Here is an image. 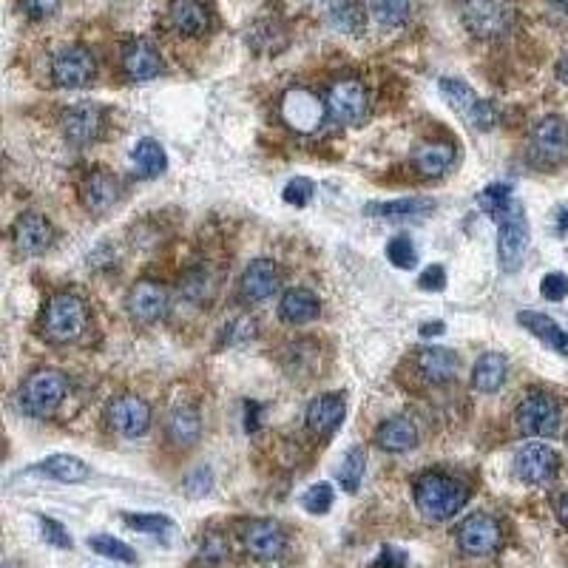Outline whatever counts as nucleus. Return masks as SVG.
Here are the masks:
<instances>
[{
	"label": "nucleus",
	"instance_id": "f257e3e1",
	"mask_svg": "<svg viewBox=\"0 0 568 568\" xmlns=\"http://www.w3.org/2000/svg\"><path fill=\"white\" fill-rule=\"evenodd\" d=\"M466 503H469V489L461 480L449 478L444 472H426L415 483V506L432 523L455 517Z\"/></svg>",
	"mask_w": 568,
	"mask_h": 568
},
{
	"label": "nucleus",
	"instance_id": "f03ea898",
	"mask_svg": "<svg viewBox=\"0 0 568 568\" xmlns=\"http://www.w3.org/2000/svg\"><path fill=\"white\" fill-rule=\"evenodd\" d=\"M86 324H89V310H86V302L80 296L54 293L46 304V310H43L40 330L52 344H71L86 333Z\"/></svg>",
	"mask_w": 568,
	"mask_h": 568
},
{
	"label": "nucleus",
	"instance_id": "7ed1b4c3",
	"mask_svg": "<svg viewBox=\"0 0 568 568\" xmlns=\"http://www.w3.org/2000/svg\"><path fill=\"white\" fill-rule=\"evenodd\" d=\"M66 392H69L66 375L57 370H37L23 381L18 392V407L32 418H49L66 401Z\"/></svg>",
	"mask_w": 568,
	"mask_h": 568
},
{
	"label": "nucleus",
	"instance_id": "20e7f679",
	"mask_svg": "<svg viewBox=\"0 0 568 568\" xmlns=\"http://www.w3.org/2000/svg\"><path fill=\"white\" fill-rule=\"evenodd\" d=\"M441 94L449 108L461 117L463 123L475 131H492L497 123V111L489 100H483L472 86H466L458 77H444L441 80Z\"/></svg>",
	"mask_w": 568,
	"mask_h": 568
},
{
	"label": "nucleus",
	"instance_id": "39448f33",
	"mask_svg": "<svg viewBox=\"0 0 568 568\" xmlns=\"http://www.w3.org/2000/svg\"><path fill=\"white\" fill-rule=\"evenodd\" d=\"M463 26L475 37H500L512 29L515 9L509 0H461Z\"/></svg>",
	"mask_w": 568,
	"mask_h": 568
},
{
	"label": "nucleus",
	"instance_id": "423d86ee",
	"mask_svg": "<svg viewBox=\"0 0 568 568\" xmlns=\"http://www.w3.org/2000/svg\"><path fill=\"white\" fill-rule=\"evenodd\" d=\"M529 250V222L523 208L512 205V211L497 219V262L506 273H515L523 265Z\"/></svg>",
	"mask_w": 568,
	"mask_h": 568
},
{
	"label": "nucleus",
	"instance_id": "0eeeda50",
	"mask_svg": "<svg viewBox=\"0 0 568 568\" xmlns=\"http://www.w3.org/2000/svg\"><path fill=\"white\" fill-rule=\"evenodd\" d=\"M324 106H327V117L333 123L358 125L364 123V117L370 111V94L358 80H338L324 94Z\"/></svg>",
	"mask_w": 568,
	"mask_h": 568
},
{
	"label": "nucleus",
	"instance_id": "6e6552de",
	"mask_svg": "<svg viewBox=\"0 0 568 568\" xmlns=\"http://www.w3.org/2000/svg\"><path fill=\"white\" fill-rule=\"evenodd\" d=\"M515 426L532 438H551L560 429V407L546 392L526 395L515 409Z\"/></svg>",
	"mask_w": 568,
	"mask_h": 568
},
{
	"label": "nucleus",
	"instance_id": "1a4fd4ad",
	"mask_svg": "<svg viewBox=\"0 0 568 568\" xmlns=\"http://www.w3.org/2000/svg\"><path fill=\"white\" fill-rule=\"evenodd\" d=\"M97 63L86 46H66L52 57V77L60 89H86L94 83Z\"/></svg>",
	"mask_w": 568,
	"mask_h": 568
},
{
	"label": "nucleus",
	"instance_id": "9d476101",
	"mask_svg": "<svg viewBox=\"0 0 568 568\" xmlns=\"http://www.w3.org/2000/svg\"><path fill=\"white\" fill-rule=\"evenodd\" d=\"M532 157L537 165H563L568 160V123L563 117H543L532 128Z\"/></svg>",
	"mask_w": 568,
	"mask_h": 568
},
{
	"label": "nucleus",
	"instance_id": "9b49d317",
	"mask_svg": "<svg viewBox=\"0 0 568 568\" xmlns=\"http://www.w3.org/2000/svg\"><path fill=\"white\" fill-rule=\"evenodd\" d=\"M458 546H461L463 554H469V557H489V554H495L500 549V543H503V529H500V523H497L492 515H469L463 520L461 526H458Z\"/></svg>",
	"mask_w": 568,
	"mask_h": 568
},
{
	"label": "nucleus",
	"instance_id": "f8f14e48",
	"mask_svg": "<svg viewBox=\"0 0 568 568\" xmlns=\"http://www.w3.org/2000/svg\"><path fill=\"white\" fill-rule=\"evenodd\" d=\"M515 472L529 486H549L560 472V458L551 446L526 444L515 455Z\"/></svg>",
	"mask_w": 568,
	"mask_h": 568
},
{
	"label": "nucleus",
	"instance_id": "ddd939ff",
	"mask_svg": "<svg viewBox=\"0 0 568 568\" xmlns=\"http://www.w3.org/2000/svg\"><path fill=\"white\" fill-rule=\"evenodd\" d=\"M125 307H128V316L140 324H157L165 319L168 313V290L160 282H151V279H142L137 282L128 296H125Z\"/></svg>",
	"mask_w": 568,
	"mask_h": 568
},
{
	"label": "nucleus",
	"instance_id": "4468645a",
	"mask_svg": "<svg viewBox=\"0 0 568 568\" xmlns=\"http://www.w3.org/2000/svg\"><path fill=\"white\" fill-rule=\"evenodd\" d=\"M106 421L125 438H140L151 426V407L137 395H120L108 404Z\"/></svg>",
	"mask_w": 568,
	"mask_h": 568
},
{
	"label": "nucleus",
	"instance_id": "2eb2a0df",
	"mask_svg": "<svg viewBox=\"0 0 568 568\" xmlns=\"http://www.w3.org/2000/svg\"><path fill=\"white\" fill-rule=\"evenodd\" d=\"M106 125V111L97 103H77L63 114V134L71 145H89L100 134Z\"/></svg>",
	"mask_w": 568,
	"mask_h": 568
},
{
	"label": "nucleus",
	"instance_id": "dca6fc26",
	"mask_svg": "<svg viewBox=\"0 0 568 568\" xmlns=\"http://www.w3.org/2000/svg\"><path fill=\"white\" fill-rule=\"evenodd\" d=\"M245 540V549L250 551V557L270 563V560H279L287 549V537H284L282 526L273 523V520H250L242 532Z\"/></svg>",
	"mask_w": 568,
	"mask_h": 568
},
{
	"label": "nucleus",
	"instance_id": "f3484780",
	"mask_svg": "<svg viewBox=\"0 0 568 568\" xmlns=\"http://www.w3.org/2000/svg\"><path fill=\"white\" fill-rule=\"evenodd\" d=\"M12 242L26 256H40L52 248L54 228L52 222L40 213H23L12 225Z\"/></svg>",
	"mask_w": 568,
	"mask_h": 568
},
{
	"label": "nucleus",
	"instance_id": "a211bd4d",
	"mask_svg": "<svg viewBox=\"0 0 568 568\" xmlns=\"http://www.w3.org/2000/svg\"><path fill=\"white\" fill-rule=\"evenodd\" d=\"M282 287V270L270 259H256L245 267L242 279H239V293L250 304L267 302L276 290Z\"/></svg>",
	"mask_w": 568,
	"mask_h": 568
},
{
	"label": "nucleus",
	"instance_id": "6ab92c4d",
	"mask_svg": "<svg viewBox=\"0 0 568 568\" xmlns=\"http://www.w3.org/2000/svg\"><path fill=\"white\" fill-rule=\"evenodd\" d=\"M324 111H327V106L321 103L319 97L304 89L287 91V97L282 100L284 123L290 125V128H296V131L319 128L321 120H324Z\"/></svg>",
	"mask_w": 568,
	"mask_h": 568
},
{
	"label": "nucleus",
	"instance_id": "aec40b11",
	"mask_svg": "<svg viewBox=\"0 0 568 568\" xmlns=\"http://www.w3.org/2000/svg\"><path fill=\"white\" fill-rule=\"evenodd\" d=\"M123 71L128 80H154L162 71L160 49L148 40V37H134L123 49Z\"/></svg>",
	"mask_w": 568,
	"mask_h": 568
},
{
	"label": "nucleus",
	"instance_id": "412c9836",
	"mask_svg": "<svg viewBox=\"0 0 568 568\" xmlns=\"http://www.w3.org/2000/svg\"><path fill=\"white\" fill-rule=\"evenodd\" d=\"M123 194V182L114 177L111 171H94L83 182V205L91 213L111 211Z\"/></svg>",
	"mask_w": 568,
	"mask_h": 568
},
{
	"label": "nucleus",
	"instance_id": "4be33fe9",
	"mask_svg": "<svg viewBox=\"0 0 568 568\" xmlns=\"http://www.w3.org/2000/svg\"><path fill=\"white\" fill-rule=\"evenodd\" d=\"M347 415V398L341 392H327L307 407V426L316 435H333Z\"/></svg>",
	"mask_w": 568,
	"mask_h": 568
},
{
	"label": "nucleus",
	"instance_id": "5701e85b",
	"mask_svg": "<svg viewBox=\"0 0 568 568\" xmlns=\"http://www.w3.org/2000/svg\"><path fill=\"white\" fill-rule=\"evenodd\" d=\"M168 18L179 35L185 37H199L211 29V12L202 0H174Z\"/></svg>",
	"mask_w": 568,
	"mask_h": 568
},
{
	"label": "nucleus",
	"instance_id": "b1692460",
	"mask_svg": "<svg viewBox=\"0 0 568 568\" xmlns=\"http://www.w3.org/2000/svg\"><path fill=\"white\" fill-rule=\"evenodd\" d=\"M517 324L523 330H529L534 338H540L554 353L568 355V330H563L551 316L537 313V310H523V313H517Z\"/></svg>",
	"mask_w": 568,
	"mask_h": 568
},
{
	"label": "nucleus",
	"instance_id": "393cba45",
	"mask_svg": "<svg viewBox=\"0 0 568 568\" xmlns=\"http://www.w3.org/2000/svg\"><path fill=\"white\" fill-rule=\"evenodd\" d=\"M375 444L387 449V452H409L418 444V426L409 415H395V418L378 426Z\"/></svg>",
	"mask_w": 568,
	"mask_h": 568
},
{
	"label": "nucleus",
	"instance_id": "a878e982",
	"mask_svg": "<svg viewBox=\"0 0 568 568\" xmlns=\"http://www.w3.org/2000/svg\"><path fill=\"white\" fill-rule=\"evenodd\" d=\"M412 165L421 177H444L455 165V145L449 142H424L415 148Z\"/></svg>",
	"mask_w": 568,
	"mask_h": 568
},
{
	"label": "nucleus",
	"instance_id": "bb28decb",
	"mask_svg": "<svg viewBox=\"0 0 568 568\" xmlns=\"http://www.w3.org/2000/svg\"><path fill=\"white\" fill-rule=\"evenodd\" d=\"M418 373L432 384H446L458 373V355L446 347H426L418 353Z\"/></svg>",
	"mask_w": 568,
	"mask_h": 568
},
{
	"label": "nucleus",
	"instance_id": "cd10ccee",
	"mask_svg": "<svg viewBox=\"0 0 568 568\" xmlns=\"http://www.w3.org/2000/svg\"><path fill=\"white\" fill-rule=\"evenodd\" d=\"M321 313V304L316 299V293L304 290V287H296V290H287L282 296V304H279V316L287 324H307L313 321Z\"/></svg>",
	"mask_w": 568,
	"mask_h": 568
},
{
	"label": "nucleus",
	"instance_id": "c85d7f7f",
	"mask_svg": "<svg viewBox=\"0 0 568 568\" xmlns=\"http://www.w3.org/2000/svg\"><path fill=\"white\" fill-rule=\"evenodd\" d=\"M509 364L500 353H483L472 370V387L478 392H497L506 384Z\"/></svg>",
	"mask_w": 568,
	"mask_h": 568
},
{
	"label": "nucleus",
	"instance_id": "c756f323",
	"mask_svg": "<svg viewBox=\"0 0 568 568\" xmlns=\"http://www.w3.org/2000/svg\"><path fill=\"white\" fill-rule=\"evenodd\" d=\"M35 472L46 475V478L60 480V483H83L89 480L91 469L86 466V461L74 458V455H52L46 461L35 463Z\"/></svg>",
	"mask_w": 568,
	"mask_h": 568
},
{
	"label": "nucleus",
	"instance_id": "7c9ffc66",
	"mask_svg": "<svg viewBox=\"0 0 568 568\" xmlns=\"http://www.w3.org/2000/svg\"><path fill=\"white\" fill-rule=\"evenodd\" d=\"M202 435V418L194 407H177L168 415V441L177 446H194Z\"/></svg>",
	"mask_w": 568,
	"mask_h": 568
},
{
	"label": "nucleus",
	"instance_id": "2f4dec72",
	"mask_svg": "<svg viewBox=\"0 0 568 568\" xmlns=\"http://www.w3.org/2000/svg\"><path fill=\"white\" fill-rule=\"evenodd\" d=\"M429 211H435V199H426V196H407V199L367 205V213L381 216V219H407V216H424Z\"/></svg>",
	"mask_w": 568,
	"mask_h": 568
},
{
	"label": "nucleus",
	"instance_id": "473e14b6",
	"mask_svg": "<svg viewBox=\"0 0 568 568\" xmlns=\"http://www.w3.org/2000/svg\"><path fill=\"white\" fill-rule=\"evenodd\" d=\"M131 162H134V171L145 179L160 177L162 171L168 168L165 148H162L157 140H151V137H145V140H140L137 145H134V151H131Z\"/></svg>",
	"mask_w": 568,
	"mask_h": 568
},
{
	"label": "nucleus",
	"instance_id": "72a5a7b5",
	"mask_svg": "<svg viewBox=\"0 0 568 568\" xmlns=\"http://www.w3.org/2000/svg\"><path fill=\"white\" fill-rule=\"evenodd\" d=\"M330 20L347 35H361L364 29V3L361 0H330Z\"/></svg>",
	"mask_w": 568,
	"mask_h": 568
},
{
	"label": "nucleus",
	"instance_id": "f704fd0d",
	"mask_svg": "<svg viewBox=\"0 0 568 568\" xmlns=\"http://www.w3.org/2000/svg\"><path fill=\"white\" fill-rule=\"evenodd\" d=\"M370 12L381 26H404L412 12H415V0H370Z\"/></svg>",
	"mask_w": 568,
	"mask_h": 568
},
{
	"label": "nucleus",
	"instance_id": "c9c22d12",
	"mask_svg": "<svg viewBox=\"0 0 568 568\" xmlns=\"http://www.w3.org/2000/svg\"><path fill=\"white\" fill-rule=\"evenodd\" d=\"M364 466H367V452H364V446H353L347 455H344V461L338 466V483H341V489L344 492H358V486H361V480H364Z\"/></svg>",
	"mask_w": 568,
	"mask_h": 568
},
{
	"label": "nucleus",
	"instance_id": "e433bc0d",
	"mask_svg": "<svg viewBox=\"0 0 568 568\" xmlns=\"http://www.w3.org/2000/svg\"><path fill=\"white\" fill-rule=\"evenodd\" d=\"M478 205L489 213V216L500 219L503 213H509L512 211V205H515V202H512V185H506V182L486 185L478 194Z\"/></svg>",
	"mask_w": 568,
	"mask_h": 568
},
{
	"label": "nucleus",
	"instance_id": "4c0bfd02",
	"mask_svg": "<svg viewBox=\"0 0 568 568\" xmlns=\"http://www.w3.org/2000/svg\"><path fill=\"white\" fill-rule=\"evenodd\" d=\"M89 549L97 551L100 557H108V560H120V563H137V554L134 549L123 543V540H117L114 534H94L89 537Z\"/></svg>",
	"mask_w": 568,
	"mask_h": 568
},
{
	"label": "nucleus",
	"instance_id": "58836bf2",
	"mask_svg": "<svg viewBox=\"0 0 568 568\" xmlns=\"http://www.w3.org/2000/svg\"><path fill=\"white\" fill-rule=\"evenodd\" d=\"M333 500H336L333 486L330 483H316L302 495V506L304 512H310V515H327L333 509Z\"/></svg>",
	"mask_w": 568,
	"mask_h": 568
},
{
	"label": "nucleus",
	"instance_id": "ea45409f",
	"mask_svg": "<svg viewBox=\"0 0 568 568\" xmlns=\"http://www.w3.org/2000/svg\"><path fill=\"white\" fill-rule=\"evenodd\" d=\"M387 259H390L398 270H409V267L418 265V250L412 245V239L401 233V236L390 239V245H387Z\"/></svg>",
	"mask_w": 568,
	"mask_h": 568
},
{
	"label": "nucleus",
	"instance_id": "a19ab883",
	"mask_svg": "<svg viewBox=\"0 0 568 568\" xmlns=\"http://www.w3.org/2000/svg\"><path fill=\"white\" fill-rule=\"evenodd\" d=\"M123 520L125 526H131V529H137V532L145 534H162L174 529V520L165 515H125Z\"/></svg>",
	"mask_w": 568,
	"mask_h": 568
},
{
	"label": "nucleus",
	"instance_id": "79ce46f5",
	"mask_svg": "<svg viewBox=\"0 0 568 568\" xmlns=\"http://www.w3.org/2000/svg\"><path fill=\"white\" fill-rule=\"evenodd\" d=\"M313 191H316V188H313L310 179H290V182L284 185V202H287V205H296V208H304V205L313 199Z\"/></svg>",
	"mask_w": 568,
	"mask_h": 568
},
{
	"label": "nucleus",
	"instance_id": "37998d69",
	"mask_svg": "<svg viewBox=\"0 0 568 568\" xmlns=\"http://www.w3.org/2000/svg\"><path fill=\"white\" fill-rule=\"evenodd\" d=\"M40 529H43L46 543H52L57 549H71V534L63 523H57L52 517H40Z\"/></svg>",
	"mask_w": 568,
	"mask_h": 568
},
{
	"label": "nucleus",
	"instance_id": "c03bdc74",
	"mask_svg": "<svg viewBox=\"0 0 568 568\" xmlns=\"http://www.w3.org/2000/svg\"><path fill=\"white\" fill-rule=\"evenodd\" d=\"M540 293H543V299H549V302H563V299L568 296L566 273H549V276H543V282H540Z\"/></svg>",
	"mask_w": 568,
	"mask_h": 568
},
{
	"label": "nucleus",
	"instance_id": "a18cd8bd",
	"mask_svg": "<svg viewBox=\"0 0 568 568\" xmlns=\"http://www.w3.org/2000/svg\"><path fill=\"white\" fill-rule=\"evenodd\" d=\"M253 336H256V321L250 319V316H239V319H233L225 327V341L228 344H245Z\"/></svg>",
	"mask_w": 568,
	"mask_h": 568
},
{
	"label": "nucleus",
	"instance_id": "49530a36",
	"mask_svg": "<svg viewBox=\"0 0 568 568\" xmlns=\"http://www.w3.org/2000/svg\"><path fill=\"white\" fill-rule=\"evenodd\" d=\"M60 9V0H20V12L29 20L52 18Z\"/></svg>",
	"mask_w": 568,
	"mask_h": 568
},
{
	"label": "nucleus",
	"instance_id": "de8ad7c7",
	"mask_svg": "<svg viewBox=\"0 0 568 568\" xmlns=\"http://www.w3.org/2000/svg\"><path fill=\"white\" fill-rule=\"evenodd\" d=\"M199 557H202V563L205 566H216V563H222L225 557H228V543L222 540V537H208L205 540V546H202V551H199Z\"/></svg>",
	"mask_w": 568,
	"mask_h": 568
},
{
	"label": "nucleus",
	"instance_id": "09e8293b",
	"mask_svg": "<svg viewBox=\"0 0 568 568\" xmlns=\"http://www.w3.org/2000/svg\"><path fill=\"white\" fill-rule=\"evenodd\" d=\"M418 284H421V290H426V293H438V290H444L446 287V270L441 265H432L426 267L424 273H421V279H418Z\"/></svg>",
	"mask_w": 568,
	"mask_h": 568
},
{
	"label": "nucleus",
	"instance_id": "8fccbe9b",
	"mask_svg": "<svg viewBox=\"0 0 568 568\" xmlns=\"http://www.w3.org/2000/svg\"><path fill=\"white\" fill-rule=\"evenodd\" d=\"M211 483L213 475L208 469H196L194 475H188V480H185V489H188L194 497L208 495V492H211Z\"/></svg>",
	"mask_w": 568,
	"mask_h": 568
},
{
	"label": "nucleus",
	"instance_id": "3c124183",
	"mask_svg": "<svg viewBox=\"0 0 568 568\" xmlns=\"http://www.w3.org/2000/svg\"><path fill=\"white\" fill-rule=\"evenodd\" d=\"M205 287H208V276H205V273H191V276H185V282H182V293H185L188 299H202Z\"/></svg>",
	"mask_w": 568,
	"mask_h": 568
},
{
	"label": "nucleus",
	"instance_id": "603ef678",
	"mask_svg": "<svg viewBox=\"0 0 568 568\" xmlns=\"http://www.w3.org/2000/svg\"><path fill=\"white\" fill-rule=\"evenodd\" d=\"M551 6V15L560 20H566L568 23V0H549Z\"/></svg>",
	"mask_w": 568,
	"mask_h": 568
},
{
	"label": "nucleus",
	"instance_id": "864d4df0",
	"mask_svg": "<svg viewBox=\"0 0 568 568\" xmlns=\"http://www.w3.org/2000/svg\"><path fill=\"white\" fill-rule=\"evenodd\" d=\"M444 333V321H426V324H421V336H441Z\"/></svg>",
	"mask_w": 568,
	"mask_h": 568
},
{
	"label": "nucleus",
	"instance_id": "5fc2aeb1",
	"mask_svg": "<svg viewBox=\"0 0 568 568\" xmlns=\"http://www.w3.org/2000/svg\"><path fill=\"white\" fill-rule=\"evenodd\" d=\"M557 77H560V83L568 86V52L560 57V63H557Z\"/></svg>",
	"mask_w": 568,
	"mask_h": 568
},
{
	"label": "nucleus",
	"instance_id": "6e6d98bb",
	"mask_svg": "<svg viewBox=\"0 0 568 568\" xmlns=\"http://www.w3.org/2000/svg\"><path fill=\"white\" fill-rule=\"evenodd\" d=\"M557 517H560V520L568 526V492L560 497V503H557Z\"/></svg>",
	"mask_w": 568,
	"mask_h": 568
},
{
	"label": "nucleus",
	"instance_id": "4d7b16f0",
	"mask_svg": "<svg viewBox=\"0 0 568 568\" xmlns=\"http://www.w3.org/2000/svg\"><path fill=\"white\" fill-rule=\"evenodd\" d=\"M557 231L568 233V208H563V211H560V216H557Z\"/></svg>",
	"mask_w": 568,
	"mask_h": 568
}]
</instances>
